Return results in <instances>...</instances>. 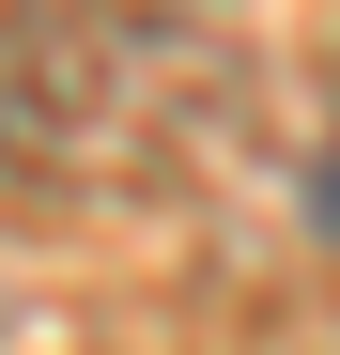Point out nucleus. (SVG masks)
<instances>
[{
    "label": "nucleus",
    "mask_w": 340,
    "mask_h": 355,
    "mask_svg": "<svg viewBox=\"0 0 340 355\" xmlns=\"http://www.w3.org/2000/svg\"><path fill=\"white\" fill-rule=\"evenodd\" d=\"M309 216H325V232H340V155H325V170H309Z\"/></svg>",
    "instance_id": "2"
},
{
    "label": "nucleus",
    "mask_w": 340,
    "mask_h": 355,
    "mask_svg": "<svg viewBox=\"0 0 340 355\" xmlns=\"http://www.w3.org/2000/svg\"><path fill=\"white\" fill-rule=\"evenodd\" d=\"M248 31L216 0H31L0 16V170L31 186H186L248 139Z\"/></svg>",
    "instance_id": "1"
}]
</instances>
